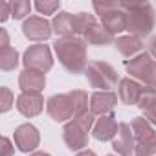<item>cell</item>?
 Wrapping results in <instances>:
<instances>
[{
	"mask_svg": "<svg viewBox=\"0 0 156 156\" xmlns=\"http://www.w3.org/2000/svg\"><path fill=\"white\" fill-rule=\"evenodd\" d=\"M61 8V2H57V0H53V2H48V0H39V2H35V9L41 13V15H53L57 9Z\"/></svg>",
	"mask_w": 156,
	"mask_h": 156,
	"instance_id": "26",
	"label": "cell"
},
{
	"mask_svg": "<svg viewBox=\"0 0 156 156\" xmlns=\"http://www.w3.org/2000/svg\"><path fill=\"white\" fill-rule=\"evenodd\" d=\"M127 13V31L132 37H147L154 28V9L149 2H119Z\"/></svg>",
	"mask_w": 156,
	"mask_h": 156,
	"instance_id": "2",
	"label": "cell"
},
{
	"mask_svg": "<svg viewBox=\"0 0 156 156\" xmlns=\"http://www.w3.org/2000/svg\"><path fill=\"white\" fill-rule=\"evenodd\" d=\"M51 28L57 35L61 37H75V30H73V15L72 13H59L53 17L51 20Z\"/></svg>",
	"mask_w": 156,
	"mask_h": 156,
	"instance_id": "20",
	"label": "cell"
},
{
	"mask_svg": "<svg viewBox=\"0 0 156 156\" xmlns=\"http://www.w3.org/2000/svg\"><path fill=\"white\" fill-rule=\"evenodd\" d=\"M112 149L119 156H132V152L136 149V141H134V134H132V129L129 123L118 125L116 138L112 140Z\"/></svg>",
	"mask_w": 156,
	"mask_h": 156,
	"instance_id": "12",
	"label": "cell"
},
{
	"mask_svg": "<svg viewBox=\"0 0 156 156\" xmlns=\"http://www.w3.org/2000/svg\"><path fill=\"white\" fill-rule=\"evenodd\" d=\"M116 103H118V96L114 92H94L90 98V112L94 116L112 114Z\"/></svg>",
	"mask_w": 156,
	"mask_h": 156,
	"instance_id": "14",
	"label": "cell"
},
{
	"mask_svg": "<svg viewBox=\"0 0 156 156\" xmlns=\"http://www.w3.org/2000/svg\"><path fill=\"white\" fill-rule=\"evenodd\" d=\"M138 107L141 108L143 118L151 125H156V88H143Z\"/></svg>",
	"mask_w": 156,
	"mask_h": 156,
	"instance_id": "17",
	"label": "cell"
},
{
	"mask_svg": "<svg viewBox=\"0 0 156 156\" xmlns=\"http://www.w3.org/2000/svg\"><path fill=\"white\" fill-rule=\"evenodd\" d=\"M94 114L90 110H87L81 116H75L72 121H68L64 125L62 136H64V143L68 145V149L72 151H81L83 147H87L88 143V130L94 129Z\"/></svg>",
	"mask_w": 156,
	"mask_h": 156,
	"instance_id": "3",
	"label": "cell"
},
{
	"mask_svg": "<svg viewBox=\"0 0 156 156\" xmlns=\"http://www.w3.org/2000/svg\"><path fill=\"white\" fill-rule=\"evenodd\" d=\"M83 37H85V42H88L92 46H107V44L114 42V35L103 24H98V22H94Z\"/></svg>",
	"mask_w": 156,
	"mask_h": 156,
	"instance_id": "19",
	"label": "cell"
},
{
	"mask_svg": "<svg viewBox=\"0 0 156 156\" xmlns=\"http://www.w3.org/2000/svg\"><path fill=\"white\" fill-rule=\"evenodd\" d=\"M19 64V51L11 46H6V48H0V68L9 72V70H15Z\"/></svg>",
	"mask_w": 156,
	"mask_h": 156,
	"instance_id": "22",
	"label": "cell"
},
{
	"mask_svg": "<svg viewBox=\"0 0 156 156\" xmlns=\"http://www.w3.org/2000/svg\"><path fill=\"white\" fill-rule=\"evenodd\" d=\"M30 156H51V154H48V152H33Z\"/></svg>",
	"mask_w": 156,
	"mask_h": 156,
	"instance_id": "33",
	"label": "cell"
},
{
	"mask_svg": "<svg viewBox=\"0 0 156 156\" xmlns=\"http://www.w3.org/2000/svg\"><path fill=\"white\" fill-rule=\"evenodd\" d=\"M13 138H15L17 149L22 151V152H31L41 143V134H39L37 127H33L31 123H24V125L17 127Z\"/></svg>",
	"mask_w": 156,
	"mask_h": 156,
	"instance_id": "10",
	"label": "cell"
},
{
	"mask_svg": "<svg viewBox=\"0 0 156 156\" xmlns=\"http://www.w3.org/2000/svg\"><path fill=\"white\" fill-rule=\"evenodd\" d=\"M13 152H15V147L11 145L9 138H2V154L0 156H13Z\"/></svg>",
	"mask_w": 156,
	"mask_h": 156,
	"instance_id": "28",
	"label": "cell"
},
{
	"mask_svg": "<svg viewBox=\"0 0 156 156\" xmlns=\"http://www.w3.org/2000/svg\"><path fill=\"white\" fill-rule=\"evenodd\" d=\"M94 22H96L94 15H88V13H77V15H73V30H75V35H85Z\"/></svg>",
	"mask_w": 156,
	"mask_h": 156,
	"instance_id": "24",
	"label": "cell"
},
{
	"mask_svg": "<svg viewBox=\"0 0 156 156\" xmlns=\"http://www.w3.org/2000/svg\"><path fill=\"white\" fill-rule=\"evenodd\" d=\"M141 87L132 81L130 77H125V79L119 81V88H118V94H119V99L121 103L125 105H138L140 101V96H141Z\"/></svg>",
	"mask_w": 156,
	"mask_h": 156,
	"instance_id": "18",
	"label": "cell"
},
{
	"mask_svg": "<svg viewBox=\"0 0 156 156\" xmlns=\"http://www.w3.org/2000/svg\"><path fill=\"white\" fill-rule=\"evenodd\" d=\"M46 110H48L50 118L57 123H62V121H68L70 118H75V110H73L70 94L51 96L46 101Z\"/></svg>",
	"mask_w": 156,
	"mask_h": 156,
	"instance_id": "9",
	"label": "cell"
},
{
	"mask_svg": "<svg viewBox=\"0 0 156 156\" xmlns=\"http://www.w3.org/2000/svg\"><path fill=\"white\" fill-rule=\"evenodd\" d=\"M70 98H72V105H73V110H75V116H81L88 110V96L87 92L83 90H73V92H68Z\"/></svg>",
	"mask_w": 156,
	"mask_h": 156,
	"instance_id": "23",
	"label": "cell"
},
{
	"mask_svg": "<svg viewBox=\"0 0 156 156\" xmlns=\"http://www.w3.org/2000/svg\"><path fill=\"white\" fill-rule=\"evenodd\" d=\"M0 94H2V105H0V112H8L11 107H13V94H11V90L9 88H6V87H2V90H0Z\"/></svg>",
	"mask_w": 156,
	"mask_h": 156,
	"instance_id": "27",
	"label": "cell"
},
{
	"mask_svg": "<svg viewBox=\"0 0 156 156\" xmlns=\"http://www.w3.org/2000/svg\"><path fill=\"white\" fill-rule=\"evenodd\" d=\"M108 156H114V154H108Z\"/></svg>",
	"mask_w": 156,
	"mask_h": 156,
	"instance_id": "34",
	"label": "cell"
},
{
	"mask_svg": "<svg viewBox=\"0 0 156 156\" xmlns=\"http://www.w3.org/2000/svg\"><path fill=\"white\" fill-rule=\"evenodd\" d=\"M77 156H98L94 151H81L79 154H77Z\"/></svg>",
	"mask_w": 156,
	"mask_h": 156,
	"instance_id": "32",
	"label": "cell"
},
{
	"mask_svg": "<svg viewBox=\"0 0 156 156\" xmlns=\"http://www.w3.org/2000/svg\"><path fill=\"white\" fill-rule=\"evenodd\" d=\"M30 11H31V4L28 0H15V2H11V15L15 19H24L26 15H30Z\"/></svg>",
	"mask_w": 156,
	"mask_h": 156,
	"instance_id": "25",
	"label": "cell"
},
{
	"mask_svg": "<svg viewBox=\"0 0 156 156\" xmlns=\"http://www.w3.org/2000/svg\"><path fill=\"white\" fill-rule=\"evenodd\" d=\"M22 62L26 70H35V72H48L53 66V57L51 51L46 44H33L24 51Z\"/></svg>",
	"mask_w": 156,
	"mask_h": 156,
	"instance_id": "8",
	"label": "cell"
},
{
	"mask_svg": "<svg viewBox=\"0 0 156 156\" xmlns=\"http://www.w3.org/2000/svg\"><path fill=\"white\" fill-rule=\"evenodd\" d=\"M136 149L134 156H156V132L145 118H134L130 123Z\"/></svg>",
	"mask_w": 156,
	"mask_h": 156,
	"instance_id": "4",
	"label": "cell"
},
{
	"mask_svg": "<svg viewBox=\"0 0 156 156\" xmlns=\"http://www.w3.org/2000/svg\"><path fill=\"white\" fill-rule=\"evenodd\" d=\"M53 50L61 64L72 72L81 73L87 70V42L79 37H61L53 42Z\"/></svg>",
	"mask_w": 156,
	"mask_h": 156,
	"instance_id": "1",
	"label": "cell"
},
{
	"mask_svg": "<svg viewBox=\"0 0 156 156\" xmlns=\"http://www.w3.org/2000/svg\"><path fill=\"white\" fill-rule=\"evenodd\" d=\"M94 9L98 11L101 24L112 35L127 30V13L121 9L119 2H94Z\"/></svg>",
	"mask_w": 156,
	"mask_h": 156,
	"instance_id": "5",
	"label": "cell"
},
{
	"mask_svg": "<svg viewBox=\"0 0 156 156\" xmlns=\"http://www.w3.org/2000/svg\"><path fill=\"white\" fill-rule=\"evenodd\" d=\"M51 31V22H48L44 17H30L22 24V33L30 41H46L50 39Z\"/></svg>",
	"mask_w": 156,
	"mask_h": 156,
	"instance_id": "11",
	"label": "cell"
},
{
	"mask_svg": "<svg viewBox=\"0 0 156 156\" xmlns=\"http://www.w3.org/2000/svg\"><path fill=\"white\" fill-rule=\"evenodd\" d=\"M46 85V75L35 70H24L19 75V87L22 92H41Z\"/></svg>",
	"mask_w": 156,
	"mask_h": 156,
	"instance_id": "16",
	"label": "cell"
},
{
	"mask_svg": "<svg viewBox=\"0 0 156 156\" xmlns=\"http://www.w3.org/2000/svg\"><path fill=\"white\" fill-rule=\"evenodd\" d=\"M9 15H11V4H8V2H2V17H0V20H2V22H6Z\"/></svg>",
	"mask_w": 156,
	"mask_h": 156,
	"instance_id": "29",
	"label": "cell"
},
{
	"mask_svg": "<svg viewBox=\"0 0 156 156\" xmlns=\"http://www.w3.org/2000/svg\"><path fill=\"white\" fill-rule=\"evenodd\" d=\"M0 39H2V48L9 46V41H8V31H6V30H0Z\"/></svg>",
	"mask_w": 156,
	"mask_h": 156,
	"instance_id": "31",
	"label": "cell"
},
{
	"mask_svg": "<svg viewBox=\"0 0 156 156\" xmlns=\"http://www.w3.org/2000/svg\"><path fill=\"white\" fill-rule=\"evenodd\" d=\"M17 108L26 118L39 116L44 108V98L41 96V92H22L17 98Z\"/></svg>",
	"mask_w": 156,
	"mask_h": 156,
	"instance_id": "13",
	"label": "cell"
},
{
	"mask_svg": "<svg viewBox=\"0 0 156 156\" xmlns=\"http://www.w3.org/2000/svg\"><path fill=\"white\" fill-rule=\"evenodd\" d=\"M114 46H116V50H118L121 55H125V57H132V55H136L138 51L143 50V42H141L138 37H132V35L118 37V39L114 41Z\"/></svg>",
	"mask_w": 156,
	"mask_h": 156,
	"instance_id": "21",
	"label": "cell"
},
{
	"mask_svg": "<svg viewBox=\"0 0 156 156\" xmlns=\"http://www.w3.org/2000/svg\"><path fill=\"white\" fill-rule=\"evenodd\" d=\"M87 79L92 88H99V92H110V88L118 85V73L108 62L92 61L87 66Z\"/></svg>",
	"mask_w": 156,
	"mask_h": 156,
	"instance_id": "6",
	"label": "cell"
},
{
	"mask_svg": "<svg viewBox=\"0 0 156 156\" xmlns=\"http://www.w3.org/2000/svg\"><path fill=\"white\" fill-rule=\"evenodd\" d=\"M125 68L132 77L140 79L151 88H156V61L151 59V55L141 53L134 59H129L125 61Z\"/></svg>",
	"mask_w": 156,
	"mask_h": 156,
	"instance_id": "7",
	"label": "cell"
},
{
	"mask_svg": "<svg viewBox=\"0 0 156 156\" xmlns=\"http://www.w3.org/2000/svg\"><path fill=\"white\" fill-rule=\"evenodd\" d=\"M118 121H116V116L114 114H107V116H101L96 123H94V129H92V134L96 140L99 141H108V140H114L116 138V132H118Z\"/></svg>",
	"mask_w": 156,
	"mask_h": 156,
	"instance_id": "15",
	"label": "cell"
},
{
	"mask_svg": "<svg viewBox=\"0 0 156 156\" xmlns=\"http://www.w3.org/2000/svg\"><path fill=\"white\" fill-rule=\"evenodd\" d=\"M149 51L156 59V37H151V41H149Z\"/></svg>",
	"mask_w": 156,
	"mask_h": 156,
	"instance_id": "30",
	"label": "cell"
}]
</instances>
